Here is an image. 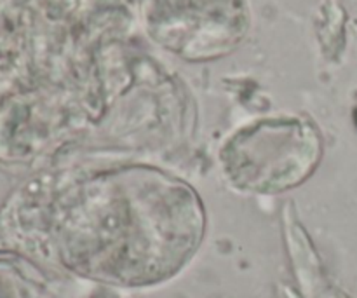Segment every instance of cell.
<instances>
[{
  "label": "cell",
  "mask_w": 357,
  "mask_h": 298,
  "mask_svg": "<svg viewBox=\"0 0 357 298\" xmlns=\"http://www.w3.org/2000/svg\"><path fill=\"white\" fill-rule=\"evenodd\" d=\"M354 122H356V126H357V108H356V112H354Z\"/></svg>",
  "instance_id": "obj_1"
}]
</instances>
